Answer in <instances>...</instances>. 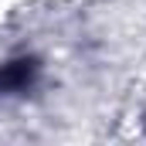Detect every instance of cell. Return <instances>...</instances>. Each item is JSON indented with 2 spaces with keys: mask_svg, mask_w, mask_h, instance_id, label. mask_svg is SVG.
Listing matches in <instances>:
<instances>
[{
  "mask_svg": "<svg viewBox=\"0 0 146 146\" xmlns=\"http://www.w3.org/2000/svg\"><path fill=\"white\" fill-rule=\"evenodd\" d=\"M31 78V61H14L7 68H0V88H17Z\"/></svg>",
  "mask_w": 146,
  "mask_h": 146,
  "instance_id": "6da1fadb",
  "label": "cell"
}]
</instances>
